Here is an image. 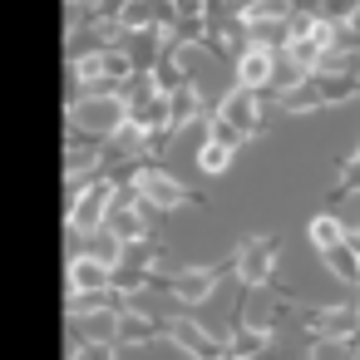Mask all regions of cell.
Segmentation results:
<instances>
[{"mask_svg":"<svg viewBox=\"0 0 360 360\" xmlns=\"http://www.w3.org/2000/svg\"><path fill=\"white\" fill-rule=\"evenodd\" d=\"M124 119H129V104H124L119 89H89L70 104V129L84 134V139H99V143H109Z\"/></svg>","mask_w":360,"mask_h":360,"instance_id":"6da1fadb","label":"cell"},{"mask_svg":"<svg viewBox=\"0 0 360 360\" xmlns=\"http://www.w3.org/2000/svg\"><path fill=\"white\" fill-rule=\"evenodd\" d=\"M114 178H89L79 193H75V202H70V232H79V237H89V232H99L104 222H109V207H114Z\"/></svg>","mask_w":360,"mask_h":360,"instance_id":"7a4b0ae2","label":"cell"},{"mask_svg":"<svg viewBox=\"0 0 360 360\" xmlns=\"http://www.w3.org/2000/svg\"><path fill=\"white\" fill-rule=\"evenodd\" d=\"M129 188H134L143 202H153L158 212H178V207H188V202H193V193H188L178 178H168L163 168H148V163H143V168H134Z\"/></svg>","mask_w":360,"mask_h":360,"instance_id":"3957f363","label":"cell"},{"mask_svg":"<svg viewBox=\"0 0 360 360\" xmlns=\"http://www.w3.org/2000/svg\"><path fill=\"white\" fill-rule=\"evenodd\" d=\"M276 252H281L276 237H247V242L232 252V271H237V281H242V286H266L271 271H276Z\"/></svg>","mask_w":360,"mask_h":360,"instance_id":"277c9868","label":"cell"},{"mask_svg":"<svg viewBox=\"0 0 360 360\" xmlns=\"http://www.w3.org/2000/svg\"><path fill=\"white\" fill-rule=\"evenodd\" d=\"M168 340L183 350V355H193V360H222L227 350H222V340H212L198 321H188V316H173L168 321Z\"/></svg>","mask_w":360,"mask_h":360,"instance_id":"5b68a950","label":"cell"},{"mask_svg":"<svg viewBox=\"0 0 360 360\" xmlns=\"http://www.w3.org/2000/svg\"><path fill=\"white\" fill-rule=\"evenodd\" d=\"M257 94H262V89H247V84L227 89V94L217 99V119H227V124L242 129V134H257V124H262V104H257Z\"/></svg>","mask_w":360,"mask_h":360,"instance_id":"8992f818","label":"cell"},{"mask_svg":"<svg viewBox=\"0 0 360 360\" xmlns=\"http://www.w3.org/2000/svg\"><path fill=\"white\" fill-rule=\"evenodd\" d=\"M114 266L119 262H104L99 252H75L70 257V291H109L114 286Z\"/></svg>","mask_w":360,"mask_h":360,"instance_id":"52a82bcc","label":"cell"},{"mask_svg":"<svg viewBox=\"0 0 360 360\" xmlns=\"http://www.w3.org/2000/svg\"><path fill=\"white\" fill-rule=\"evenodd\" d=\"M227 271H232V262H222V266H198V271H178V276L168 281V291H173L178 301H202V296H212V286H217Z\"/></svg>","mask_w":360,"mask_h":360,"instance_id":"ba28073f","label":"cell"},{"mask_svg":"<svg viewBox=\"0 0 360 360\" xmlns=\"http://www.w3.org/2000/svg\"><path fill=\"white\" fill-rule=\"evenodd\" d=\"M271 70H276V50L247 45L237 55V84H247V89H271Z\"/></svg>","mask_w":360,"mask_h":360,"instance_id":"9c48e42d","label":"cell"},{"mask_svg":"<svg viewBox=\"0 0 360 360\" xmlns=\"http://www.w3.org/2000/svg\"><path fill=\"white\" fill-rule=\"evenodd\" d=\"M266 345H271V330H266V326H252V321H242V326H237V330L222 340V350H227L222 360H257Z\"/></svg>","mask_w":360,"mask_h":360,"instance_id":"30bf717a","label":"cell"},{"mask_svg":"<svg viewBox=\"0 0 360 360\" xmlns=\"http://www.w3.org/2000/svg\"><path fill=\"white\" fill-rule=\"evenodd\" d=\"M306 242H311L316 252H330V247L350 242V227H345L340 212H316V217L306 222Z\"/></svg>","mask_w":360,"mask_h":360,"instance_id":"8fae6325","label":"cell"},{"mask_svg":"<svg viewBox=\"0 0 360 360\" xmlns=\"http://www.w3.org/2000/svg\"><path fill=\"white\" fill-rule=\"evenodd\" d=\"M232 153H237V148H227V143H217V139H202V143H198V168L217 178V173L232 168Z\"/></svg>","mask_w":360,"mask_h":360,"instance_id":"7c38bea8","label":"cell"},{"mask_svg":"<svg viewBox=\"0 0 360 360\" xmlns=\"http://www.w3.org/2000/svg\"><path fill=\"white\" fill-rule=\"evenodd\" d=\"M114 350H119V345H109V340H84L70 360H114Z\"/></svg>","mask_w":360,"mask_h":360,"instance_id":"4fadbf2b","label":"cell"}]
</instances>
